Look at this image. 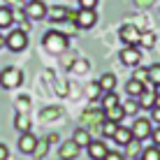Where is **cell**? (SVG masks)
<instances>
[{"instance_id": "obj_32", "label": "cell", "mask_w": 160, "mask_h": 160, "mask_svg": "<svg viewBox=\"0 0 160 160\" xmlns=\"http://www.w3.org/2000/svg\"><path fill=\"white\" fill-rule=\"evenodd\" d=\"M151 139H153V144H156V146H160V125L151 130Z\"/></svg>"}, {"instance_id": "obj_31", "label": "cell", "mask_w": 160, "mask_h": 160, "mask_svg": "<svg viewBox=\"0 0 160 160\" xmlns=\"http://www.w3.org/2000/svg\"><path fill=\"white\" fill-rule=\"evenodd\" d=\"M104 160H125V158H123V153H118V151H107Z\"/></svg>"}, {"instance_id": "obj_41", "label": "cell", "mask_w": 160, "mask_h": 160, "mask_svg": "<svg viewBox=\"0 0 160 160\" xmlns=\"http://www.w3.org/2000/svg\"><path fill=\"white\" fill-rule=\"evenodd\" d=\"M137 160H142V158H137Z\"/></svg>"}, {"instance_id": "obj_18", "label": "cell", "mask_w": 160, "mask_h": 160, "mask_svg": "<svg viewBox=\"0 0 160 160\" xmlns=\"http://www.w3.org/2000/svg\"><path fill=\"white\" fill-rule=\"evenodd\" d=\"M72 139L77 142V146H81V148H86L88 144H91V130H86V128H79L74 132V137Z\"/></svg>"}, {"instance_id": "obj_20", "label": "cell", "mask_w": 160, "mask_h": 160, "mask_svg": "<svg viewBox=\"0 0 160 160\" xmlns=\"http://www.w3.org/2000/svg\"><path fill=\"white\" fill-rule=\"evenodd\" d=\"M14 23V14L9 7H0V28H9Z\"/></svg>"}, {"instance_id": "obj_39", "label": "cell", "mask_w": 160, "mask_h": 160, "mask_svg": "<svg viewBox=\"0 0 160 160\" xmlns=\"http://www.w3.org/2000/svg\"><path fill=\"white\" fill-rule=\"evenodd\" d=\"M14 2H16V0H7V5H14Z\"/></svg>"}, {"instance_id": "obj_8", "label": "cell", "mask_w": 160, "mask_h": 160, "mask_svg": "<svg viewBox=\"0 0 160 160\" xmlns=\"http://www.w3.org/2000/svg\"><path fill=\"white\" fill-rule=\"evenodd\" d=\"M132 135H135V139H139V142H144L146 137H151V130H153V123H151V118H137L135 123H132Z\"/></svg>"}, {"instance_id": "obj_15", "label": "cell", "mask_w": 160, "mask_h": 160, "mask_svg": "<svg viewBox=\"0 0 160 160\" xmlns=\"http://www.w3.org/2000/svg\"><path fill=\"white\" fill-rule=\"evenodd\" d=\"M98 86H100V91H102V93L114 91V88H116V77H114L112 72H104V74L100 77V81H98Z\"/></svg>"}, {"instance_id": "obj_11", "label": "cell", "mask_w": 160, "mask_h": 160, "mask_svg": "<svg viewBox=\"0 0 160 160\" xmlns=\"http://www.w3.org/2000/svg\"><path fill=\"white\" fill-rule=\"evenodd\" d=\"M86 148H88V156L93 160H104V156H107V146H104V142H100V139H91V144Z\"/></svg>"}, {"instance_id": "obj_14", "label": "cell", "mask_w": 160, "mask_h": 160, "mask_svg": "<svg viewBox=\"0 0 160 160\" xmlns=\"http://www.w3.org/2000/svg\"><path fill=\"white\" fill-rule=\"evenodd\" d=\"M153 107H156V91L144 88L139 95V109H153Z\"/></svg>"}, {"instance_id": "obj_40", "label": "cell", "mask_w": 160, "mask_h": 160, "mask_svg": "<svg viewBox=\"0 0 160 160\" xmlns=\"http://www.w3.org/2000/svg\"><path fill=\"white\" fill-rule=\"evenodd\" d=\"M156 93H160V86H156Z\"/></svg>"}, {"instance_id": "obj_35", "label": "cell", "mask_w": 160, "mask_h": 160, "mask_svg": "<svg viewBox=\"0 0 160 160\" xmlns=\"http://www.w3.org/2000/svg\"><path fill=\"white\" fill-rule=\"evenodd\" d=\"M7 158H9V148L5 144H0V160H7Z\"/></svg>"}, {"instance_id": "obj_3", "label": "cell", "mask_w": 160, "mask_h": 160, "mask_svg": "<svg viewBox=\"0 0 160 160\" xmlns=\"http://www.w3.org/2000/svg\"><path fill=\"white\" fill-rule=\"evenodd\" d=\"M5 47L9 49V51H23L26 47H28V35H26V30H12L7 37H5Z\"/></svg>"}, {"instance_id": "obj_6", "label": "cell", "mask_w": 160, "mask_h": 160, "mask_svg": "<svg viewBox=\"0 0 160 160\" xmlns=\"http://www.w3.org/2000/svg\"><path fill=\"white\" fill-rule=\"evenodd\" d=\"M49 21L51 23H63V21H74V12L70 7H63V5H56V7L47 9Z\"/></svg>"}, {"instance_id": "obj_38", "label": "cell", "mask_w": 160, "mask_h": 160, "mask_svg": "<svg viewBox=\"0 0 160 160\" xmlns=\"http://www.w3.org/2000/svg\"><path fill=\"white\" fill-rule=\"evenodd\" d=\"M2 47H5V37L0 35V49H2Z\"/></svg>"}, {"instance_id": "obj_27", "label": "cell", "mask_w": 160, "mask_h": 160, "mask_svg": "<svg viewBox=\"0 0 160 160\" xmlns=\"http://www.w3.org/2000/svg\"><path fill=\"white\" fill-rule=\"evenodd\" d=\"M47 146H49V139H42V142H37V146H35V158H44L47 156Z\"/></svg>"}, {"instance_id": "obj_16", "label": "cell", "mask_w": 160, "mask_h": 160, "mask_svg": "<svg viewBox=\"0 0 160 160\" xmlns=\"http://www.w3.org/2000/svg\"><path fill=\"white\" fill-rule=\"evenodd\" d=\"M125 118V112L121 104H116V107L112 109H104V121H114V123H121V121Z\"/></svg>"}, {"instance_id": "obj_36", "label": "cell", "mask_w": 160, "mask_h": 160, "mask_svg": "<svg viewBox=\"0 0 160 160\" xmlns=\"http://www.w3.org/2000/svg\"><path fill=\"white\" fill-rule=\"evenodd\" d=\"M47 139H49V144H56V142H58V135H56V132H51Z\"/></svg>"}, {"instance_id": "obj_26", "label": "cell", "mask_w": 160, "mask_h": 160, "mask_svg": "<svg viewBox=\"0 0 160 160\" xmlns=\"http://www.w3.org/2000/svg\"><path fill=\"white\" fill-rule=\"evenodd\" d=\"M121 107H123L125 116H135V114L139 112V102H135V100H128L125 104H121Z\"/></svg>"}, {"instance_id": "obj_33", "label": "cell", "mask_w": 160, "mask_h": 160, "mask_svg": "<svg viewBox=\"0 0 160 160\" xmlns=\"http://www.w3.org/2000/svg\"><path fill=\"white\" fill-rule=\"evenodd\" d=\"M151 121H156V123L160 125V107H153L151 109Z\"/></svg>"}, {"instance_id": "obj_2", "label": "cell", "mask_w": 160, "mask_h": 160, "mask_svg": "<svg viewBox=\"0 0 160 160\" xmlns=\"http://www.w3.org/2000/svg\"><path fill=\"white\" fill-rule=\"evenodd\" d=\"M21 81H23V74H21V70H16V68H5L2 72H0V86L7 88V91L19 88Z\"/></svg>"}, {"instance_id": "obj_30", "label": "cell", "mask_w": 160, "mask_h": 160, "mask_svg": "<svg viewBox=\"0 0 160 160\" xmlns=\"http://www.w3.org/2000/svg\"><path fill=\"white\" fill-rule=\"evenodd\" d=\"M98 0H79V9H95Z\"/></svg>"}, {"instance_id": "obj_21", "label": "cell", "mask_w": 160, "mask_h": 160, "mask_svg": "<svg viewBox=\"0 0 160 160\" xmlns=\"http://www.w3.org/2000/svg\"><path fill=\"white\" fill-rule=\"evenodd\" d=\"M14 125H16V130H21V132H28V130H30V121H28V116H26V112H19V114H16Z\"/></svg>"}, {"instance_id": "obj_25", "label": "cell", "mask_w": 160, "mask_h": 160, "mask_svg": "<svg viewBox=\"0 0 160 160\" xmlns=\"http://www.w3.org/2000/svg\"><path fill=\"white\" fill-rule=\"evenodd\" d=\"M116 128H118V123H114V121H102V128H100V132H102L104 137H114Z\"/></svg>"}, {"instance_id": "obj_10", "label": "cell", "mask_w": 160, "mask_h": 160, "mask_svg": "<svg viewBox=\"0 0 160 160\" xmlns=\"http://www.w3.org/2000/svg\"><path fill=\"white\" fill-rule=\"evenodd\" d=\"M79 153H81V146H77V142H74V139L65 142V144L58 148V156H60V160H74L77 156H79Z\"/></svg>"}, {"instance_id": "obj_29", "label": "cell", "mask_w": 160, "mask_h": 160, "mask_svg": "<svg viewBox=\"0 0 160 160\" xmlns=\"http://www.w3.org/2000/svg\"><path fill=\"white\" fill-rule=\"evenodd\" d=\"M139 44H144V47H153V44H156V35H153V32H142V37H139Z\"/></svg>"}, {"instance_id": "obj_34", "label": "cell", "mask_w": 160, "mask_h": 160, "mask_svg": "<svg viewBox=\"0 0 160 160\" xmlns=\"http://www.w3.org/2000/svg\"><path fill=\"white\" fill-rule=\"evenodd\" d=\"M88 95H91V98H98V95H100V86L93 84L91 88H88Z\"/></svg>"}, {"instance_id": "obj_12", "label": "cell", "mask_w": 160, "mask_h": 160, "mask_svg": "<svg viewBox=\"0 0 160 160\" xmlns=\"http://www.w3.org/2000/svg\"><path fill=\"white\" fill-rule=\"evenodd\" d=\"M37 146V137L30 135V132H21V139H19V151L21 153H32Z\"/></svg>"}, {"instance_id": "obj_13", "label": "cell", "mask_w": 160, "mask_h": 160, "mask_svg": "<svg viewBox=\"0 0 160 160\" xmlns=\"http://www.w3.org/2000/svg\"><path fill=\"white\" fill-rule=\"evenodd\" d=\"M112 139L116 142L118 146H128L130 142L135 139V135H132V130H130V128H121V125H118V128H116V132H114V137H112Z\"/></svg>"}, {"instance_id": "obj_9", "label": "cell", "mask_w": 160, "mask_h": 160, "mask_svg": "<svg viewBox=\"0 0 160 160\" xmlns=\"http://www.w3.org/2000/svg\"><path fill=\"white\" fill-rule=\"evenodd\" d=\"M142 60V51L137 47H125L123 51H121V63L128 65V68H137Z\"/></svg>"}, {"instance_id": "obj_37", "label": "cell", "mask_w": 160, "mask_h": 160, "mask_svg": "<svg viewBox=\"0 0 160 160\" xmlns=\"http://www.w3.org/2000/svg\"><path fill=\"white\" fill-rule=\"evenodd\" d=\"M156 107H160V93H156Z\"/></svg>"}, {"instance_id": "obj_7", "label": "cell", "mask_w": 160, "mask_h": 160, "mask_svg": "<svg viewBox=\"0 0 160 160\" xmlns=\"http://www.w3.org/2000/svg\"><path fill=\"white\" fill-rule=\"evenodd\" d=\"M26 19L30 21H40L47 16V5L42 2V0H28V5H26Z\"/></svg>"}, {"instance_id": "obj_4", "label": "cell", "mask_w": 160, "mask_h": 160, "mask_svg": "<svg viewBox=\"0 0 160 160\" xmlns=\"http://www.w3.org/2000/svg\"><path fill=\"white\" fill-rule=\"evenodd\" d=\"M118 35H121V40H123L125 47H137V44H139V37H142V30L137 28V26H132V23H123L121 30H118Z\"/></svg>"}, {"instance_id": "obj_19", "label": "cell", "mask_w": 160, "mask_h": 160, "mask_svg": "<svg viewBox=\"0 0 160 160\" xmlns=\"http://www.w3.org/2000/svg\"><path fill=\"white\" fill-rule=\"evenodd\" d=\"M81 121H84V123H88V125L100 123V121H104V109H102V112H100V109H91L88 114H84V116H81Z\"/></svg>"}, {"instance_id": "obj_24", "label": "cell", "mask_w": 160, "mask_h": 160, "mask_svg": "<svg viewBox=\"0 0 160 160\" xmlns=\"http://www.w3.org/2000/svg\"><path fill=\"white\" fill-rule=\"evenodd\" d=\"M142 160H160V146H148L144 148V153H142Z\"/></svg>"}, {"instance_id": "obj_17", "label": "cell", "mask_w": 160, "mask_h": 160, "mask_svg": "<svg viewBox=\"0 0 160 160\" xmlns=\"http://www.w3.org/2000/svg\"><path fill=\"white\" fill-rule=\"evenodd\" d=\"M144 88H146V84H142V81H137V79H130L128 84H125V93H128L130 98H139Z\"/></svg>"}, {"instance_id": "obj_1", "label": "cell", "mask_w": 160, "mask_h": 160, "mask_svg": "<svg viewBox=\"0 0 160 160\" xmlns=\"http://www.w3.org/2000/svg\"><path fill=\"white\" fill-rule=\"evenodd\" d=\"M42 44H44V49H47V51H51V53H63L65 49H68L70 40H68V35H63V32L49 30L47 35H44Z\"/></svg>"}, {"instance_id": "obj_23", "label": "cell", "mask_w": 160, "mask_h": 160, "mask_svg": "<svg viewBox=\"0 0 160 160\" xmlns=\"http://www.w3.org/2000/svg\"><path fill=\"white\" fill-rule=\"evenodd\" d=\"M148 84L160 86V63H156V65L148 68Z\"/></svg>"}, {"instance_id": "obj_28", "label": "cell", "mask_w": 160, "mask_h": 160, "mask_svg": "<svg viewBox=\"0 0 160 160\" xmlns=\"http://www.w3.org/2000/svg\"><path fill=\"white\" fill-rule=\"evenodd\" d=\"M132 79H137V81H142V84H146V81H148V68H144V70L137 68V70H135V77H132Z\"/></svg>"}, {"instance_id": "obj_22", "label": "cell", "mask_w": 160, "mask_h": 160, "mask_svg": "<svg viewBox=\"0 0 160 160\" xmlns=\"http://www.w3.org/2000/svg\"><path fill=\"white\" fill-rule=\"evenodd\" d=\"M118 104V95L114 91H109V93H104V98H102V109H112V107H116Z\"/></svg>"}, {"instance_id": "obj_5", "label": "cell", "mask_w": 160, "mask_h": 160, "mask_svg": "<svg viewBox=\"0 0 160 160\" xmlns=\"http://www.w3.org/2000/svg\"><path fill=\"white\" fill-rule=\"evenodd\" d=\"M95 21H98V16H95V9H79V12H74V21L72 23L77 26V28H93L95 26Z\"/></svg>"}]
</instances>
